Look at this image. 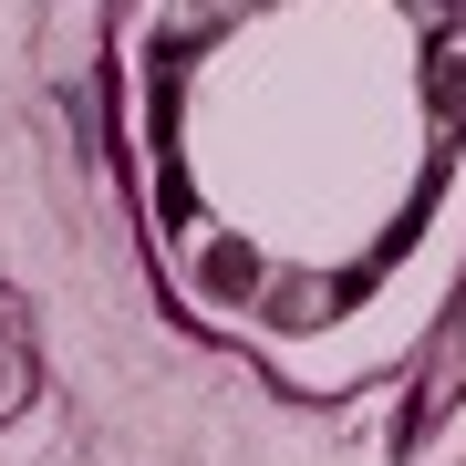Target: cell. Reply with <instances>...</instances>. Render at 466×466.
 I'll return each instance as SVG.
<instances>
[{
	"mask_svg": "<svg viewBox=\"0 0 466 466\" xmlns=\"http://www.w3.org/2000/svg\"><path fill=\"white\" fill-rule=\"evenodd\" d=\"M0 332H11V300H0ZM21 404V373H11V342H0V415Z\"/></svg>",
	"mask_w": 466,
	"mask_h": 466,
	"instance_id": "6da1fadb",
	"label": "cell"
}]
</instances>
